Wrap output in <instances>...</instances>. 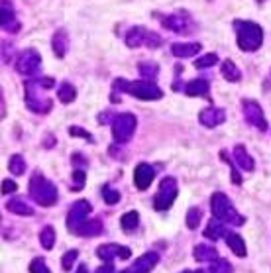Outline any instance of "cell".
Masks as SVG:
<instances>
[{
    "label": "cell",
    "instance_id": "6da1fadb",
    "mask_svg": "<svg viewBox=\"0 0 271 273\" xmlns=\"http://www.w3.org/2000/svg\"><path fill=\"white\" fill-rule=\"evenodd\" d=\"M28 193L32 200L39 204V207H53L57 200H59V191L57 187L53 185L50 179H45L43 175L36 171V173L30 177V183H28Z\"/></svg>",
    "mask_w": 271,
    "mask_h": 273
},
{
    "label": "cell",
    "instance_id": "7a4b0ae2",
    "mask_svg": "<svg viewBox=\"0 0 271 273\" xmlns=\"http://www.w3.org/2000/svg\"><path fill=\"white\" fill-rule=\"evenodd\" d=\"M236 30V43L242 51H256L263 43V30L256 22L248 20H234Z\"/></svg>",
    "mask_w": 271,
    "mask_h": 273
},
{
    "label": "cell",
    "instance_id": "3957f363",
    "mask_svg": "<svg viewBox=\"0 0 271 273\" xmlns=\"http://www.w3.org/2000/svg\"><path fill=\"white\" fill-rule=\"evenodd\" d=\"M114 90L128 93L138 100H159L163 97V90L155 83L142 79V81H126V79H116L114 81Z\"/></svg>",
    "mask_w": 271,
    "mask_h": 273
},
{
    "label": "cell",
    "instance_id": "277c9868",
    "mask_svg": "<svg viewBox=\"0 0 271 273\" xmlns=\"http://www.w3.org/2000/svg\"><path fill=\"white\" fill-rule=\"evenodd\" d=\"M210 212L214 218L222 220L224 224H232V226H244L245 216L236 211L234 202L224 193H214L210 197Z\"/></svg>",
    "mask_w": 271,
    "mask_h": 273
},
{
    "label": "cell",
    "instance_id": "5b68a950",
    "mask_svg": "<svg viewBox=\"0 0 271 273\" xmlns=\"http://www.w3.org/2000/svg\"><path fill=\"white\" fill-rule=\"evenodd\" d=\"M45 88L39 85V79H28L24 83V93H26V106L34 114H50L53 102L50 97L43 95Z\"/></svg>",
    "mask_w": 271,
    "mask_h": 273
},
{
    "label": "cell",
    "instance_id": "8992f818",
    "mask_svg": "<svg viewBox=\"0 0 271 273\" xmlns=\"http://www.w3.org/2000/svg\"><path fill=\"white\" fill-rule=\"evenodd\" d=\"M136 128H138V118L132 114V112H122L118 114L112 122V138H114V144L116 146H124L128 144L130 140L136 134Z\"/></svg>",
    "mask_w": 271,
    "mask_h": 273
},
{
    "label": "cell",
    "instance_id": "52a82bcc",
    "mask_svg": "<svg viewBox=\"0 0 271 273\" xmlns=\"http://www.w3.org/2000/svg\"><path fill=\"white\" fill-rule=\"evenodd\" d=\"M177 193H179L177 179H175V177H163V179L159 181L157 193H155V197H154V209L159 212L171 209V204L177 199Z\"/></svg>",
    "mask_w": 271,
    "mask_h": 273
},
{
    "label": "cell",
    "instance_id": "ba28073f",
    "mask_svg": "<svg viewBox=\"0 0 271 273\" xmlns=\"http://www.w3.org/2000/svg\"><path fill=\"white\" fill-rule=\"evenodd\" d=\"M161 24H163L165 30H171L175 34H191V32H194V28H196L193 18L185 12V10L161 16Z\"/></svg>",
    "mask_w": 271,
    "mask_h": 273
},
{
    "label": "cell",
    "instance_id": "9c48e42d",
    "mask_svg": "<svg viewBox=\"0 0 271 273\" xmlns=\"http://www.w3.org/2000/svg\"><path fill=\"white\" fill-rule=\"evenodd\" d=\"M242 110H244V118L248 124L256 126L259 132H265L267 130V118L263 114V108L258 100L244 99L242 100Z\"/></svg>",
    "mask_w": 271,
    "mask_h": 273
},
{
    "label": "cell",
    "instance_id": "30bf717a",
    "mask_svg": "<svg viewBox=\"0 0 271 273\" xmlns=\"http://www.w3.org/2000/svg\"><path fill=\"white\" fill-rule=\"evenodd\" d=\"M90 211H92V207H90L89 200H85V199H81V200H77L75 204H71V211L67 212V230H69L71 234H75L79 230V226L89 218Z\"/></svg>",
    "mask_w": 271,
    "mask_h": 273
},
{
    "label": "cell",
    "instance_id": "8fae6325",
    "mask_svg": "<svg viewBox=\"0 0 271 273\" xmlns=\"http://www.w3.org/2000/svg\"><path fill=\"white\" fill-rule=\"evenodd\" d=\"M41 67V55L36 50H24L16 59V71L24 77H34Z\"/></svg>",
    "mask_w": 271,
    "mask_h": 273
},
{
    "label": "cell",
    "instance_id": "7c38bea8",
    "mask_svg": "<svg viewBox=\"0 0 271 273\" xmlns=\"http://www.w3.org/2000/svg\"><path fill=\"white\" fill-rule=\"evenodd\" d=\"M96 256H98V260L103 261H114L118 260H130V256H132V249L128 246H120V244H114V242H108V244H101L98 248H96Z\"/></svg>",
    "mask_w": 271,
    "mask_h": 273
},
{
    "label": "cell",
    "instance_id": "4fadbf2b",
    "mask_svg": "<svg viewBox=\"0 0 271 273\" xmlns=\"http://www.w3.org/2000/svg\"><path fill=\"white\" fill-rule=\"evenodd\" d=\"M0 26L8 34H16L20 30V22L16 20V10H14V4L10 0L0 2Z\"/></svg>",
    "mask_w": 271,
    "mask_h": 273
},
{
    "label": "cell",
    "instance_id": "5bb4252c",
    "mask_svg": "<svg viewBox=\"0 0 271 273\" xmlns=\"http://www.w3.org/2000/svg\"><path fill=\"white\" fill-rule=\"evenodd\" d=\"M155 171L150 163H138L134 169V185L138 191H147L150 185L154 183Z\"/></svg>",
    "mask_w": 271,
    "mask_h": 273
},
{
    "label": "cell",
    "instance_id": "9a60e30c",
    "mask_svg": "<svg viewBox=\"0 0 271 273\" xmlns=\"http://www.w3.org/2000/svg\"><path fill=\"white\" fill-rule=\"evenodd\" d=\"M159 263V254L150 249L142 254L138 260L130 265V273H152L155 269V265Z\"/></svg>",
    "mask_w": 271,
    "mask_h": 273
},
{
    "label": "cell",
    "instance_id": "2e32d148",
    "mask_svg": "<svg viewBox=\"0 0 271 273\" xmlns=\"http://www.w3.org/2000/svg\"><path fill=\"white\" fill-rule=\"evenodd\" d=\"M224 120H226V112L222 108H216V106H208V108H203L199 112V122L205 128H216Z\"/></svg>",
    "mask_w": 271,
    "mask_h": 273
},
{
    "label": "cell",
    "instance_id": "e0dca14e",
    "mask_svg": "<svg viewBox=\"0 0 271 273\" xmlns=\"http://www.w3.org/2000/svg\"><path fill=\"white\" fill-rule=\"evenodd\" d=\"M147 36H150V30H147V28H143V26H134V28H130L128 34L124 36V41H126V46H128L130 50H136V48L147 43Z\"/></svg>",
    "mask_w": 271,
    "mask_h": 273
},
{
    "label": "cell",
    "instance_id": "ac0fdd59",
    "mask_svg": "<svg viewBox=\"0 0 271 273\" xmlns=\"http://www.w3.org/2000/svg\"><path fill=\"white\" fill-rule=\"evenodd\" d=\"M232 157L234 162H236V165L242 169V171H254L256 169V162H254V157L248 153V149H245L244 144H238L236 148L232 149Z\"/></svg>",
    "mask_w": 271,
    "mask_h": 273
},
{
    "label": "cell",
    "instance_id": "d6986e66",
    "mask_svg": "<svg viewBox=\"0 0 271 273\" xmlns=\"http://www.w3.org/2000/svg\"><path fill=\"white\" fill-rule=\"evenodd\" d=\"M183 90L187 97H203V99L210 100V85L205 79H193V81L185 83Z\"/></svg>",
    "mask_w": 271,
    "mask_h": 273
},
{
    "label": "cell",
    "instance_id": "ffe728a7",
    "mask_svg": "<svg viewBox=\"0 0 271 273\" xmlns=\"http://www.w3.org/2000/svg\"><path fill=\"white\" fill-rule=\"evenodd\" d=\"M104 232V224L101 218H87L85 222L79 226V230L75 232L81 238H92V236H101Z\"/></svg>",
    "mask_w": 271,
    "mask_h": 273
},
{
    "label": "cell",
    "instance_id": "44dd1931",
    "mask_svg": "<svg viewBox=\"0 0 271 273\" xmlns=\"http://www.w3.org/2000/svg\"><path fill=\"white\" fill-rule=\"evenodd\" d=\"M226 228H224V222L222 220H218V218H210L207 222V226H205V230H203V236L208 238L210 242H218L220 238H226Z\"/></svg>",
    "mask_w": 271,
    "mask_h": 273
},
{
    "label": "cell",
    "instance_id": "7402d4cb",
    "mask_svg": "<svg viewBox=\"0 0 271 273\" xmlns=\"http://www.w3.org/2000/svg\"><path fill=\"white\" fill-rule=\"evenodd\" d=\"M193 258L201 263H210V261L218 260V249L210 244H196L193 248Z\"/></svg>",
    "mask_w": 271,
    "mask_h": 273
},
{
    "label": "cell",
    "instance_id": "603a6c76",
    "mask_svg": "<svg viewBox=\"0 0 271 273\" xmlns=\"http://www.w3.org/2000/svg\"><path fill=\"white\" fill-rule=\"evenodd\" d=\"M224 240H226V246L230 248V252H232L236 258H245V256H248L245 242H244V238L240 236V234H236V232H228Z\"/></svg>",
    "mask_w": 271,
    "mask_h": 273
},
{
    "label": "cell",
    "instance_id": "cb8c5ba5",
    "mask_svg": "<svg viewBox=\"0 0 271 273\" xmlns=\"http://www.w3.org/2000/svg\"><path fill=\"white\" fill-rule=\"evenodd\" d=\"M201 50H203V46L196 43V41H191V43H171V53H173L175 57H179V59L193 57V55H196Z\"/></svg>",
    "mask_w": 271,
    "mask_h": 273
},
{
    "label": "cell",
    "instance_id": "d4e9b609",
    "mask_svg": "<svg viewBox=\"0 0 271 273\" xmlns=\"http://www.w3.org/2000/svg\"><path fill=\"white\" fill-rule=\"evenodd\" d=\"M52 48H53L55 57H65V55H67V50H69V36H67L65 30H57V32L53 34Z\"/></svg>",
    "mask_w": 271,
    "mask_h": 273
},
{
    "label": "cell",
    "instance_id": "484cf974",
    "mask_svg": "<svg viewBox=\"0 0 271 273\" xmlns=\"http://www.w3.org/2000/svg\"><path fill=\"white\" fill-rule=\"evenodd\" d=\"M220 73H222V77H224L228 83H240V79H242V71L238 69V65H236L232 59L222 61V65H220Z\"/></svg>",
    "mask_w": 271,
    "mask_h": 273
},
{
    "label": "cell",
    "instance_id": "4316f807",
    "mask_svg": "<svg viewBox=\"0 0 271 273\" xmlns=\"http://www.w3.org/2000/svg\"><path fill=\"white\" fill-rule=\"evenodd\" d=\"M6 211L12 212V214H18V216H32L34 214V209L28 204L26 200L22 199H12L6 202Z\"/></svg>",
    "mask_w": 271,
    "mask_h": 273
},
{
    "label": "cell",
    "instance_id": "83f0119b",
    "mask_svg": "<svg viewBox=\"0 0 271 273\" xmlns=\"http://www.w3.org/2000/svg\"><path fill=\"white\" fill-rule=\"evenodd\" d=\"M57 97L63 104H71L73 100L77 99V88L73 87V83L69 81H63L59 87H57Z\"/></svg>",
    "mask_w": 271,
    "mask_h": 273
},
{
    "label": "cell",
    "instance_id": "f1b7e54d",
    "mask_svg": "<svg viewBox=\"0 0 271 273\" xmlns=\"http://www.w3.org/2000/svg\"><path fill=\"white\" fill-rule=\"evenodd\" d=\"M120 226H122L124 232H134V230L140 226V214L136 211L124 212V214L120 216Z\"/></svg>",
    "mask_w": 271,
    "mask_h": 273
},
{
    "label": "cell",
    "instance_id": "f546056e",
    "mask_svg": "<svg viewBox=\"0 0 271 273\" xmlns=\"http://www.w3.org/2000/svg\"><path fill=\"white\" fill-rule=\"evenodd\" d=\"M203 222V211H201V207H191L187 214H185V224H187V228L189 230H196L199 226Z\"/></svg>",
    "mask_w": 271,
    "mask_h": 273
},
{
    "label": "cell",
    "instance_id": "4dcf8cb0",
    "mask_svg": "<svg viewBox=\"0 0 271 273\" xmlns=\"http://www.w3.org/2000/svg\"><path fill=\"white\" fill-rule=\"evenodd\" d=\"M39 244H41V248L43 249H53L55 246V230H53V226H43L41 228V232H39Z\"/></svg>",
    "mask_w": 271,
    "mask_h": 273
},
{
    "label": "cell",
    "instance_id": "1f68e13d",
    "mask_svg": "<svg viewBox=\"0 0 271 273\" xmlns=\"http://www.w3.org/2000/svg\"><path fill=\"white\" fill-rule=\"evenodd\" d=\"M26 160H24V155L22 153H14L12 157H10V163H8V169H10V173L12 175H24L26 173Z\"/></svg>",
    "mask_w": 271,
    "mask_h": 273
},
{
    "label": "cell",
    "instance_id": "d6a6232c",
    "mask_svg": "<svg viewBox=\"0 0 271 273\" xmlns=\"http://www.w3.org/2000/svg\"><path fill=\"white\" fill-rule=\"evenodd\" d=\"M208 273H234V267L228 260L218 258V260L210 261V265H208Z\"/></svg>",
    "mask_w": 271,
    "mask_h": 273
},
{
    "label": "cell",
    "instance_id": "836d02e7",
    "mask_svg": "<svg viewBox=\"0 0 271 273\" xmlns=\"http://www.w3.org/2000/svg\"><path fill=\"white\" fill-rule=\"evenodd\" d=\"M138 73H140V77L142 79H147V81H152V79H155L157 75H159V67L155 65V63H140L138 65Z\"/></svg>",
    "mask_w": 271,
    "mask_h": 273
},
{
    "label": "cell",
    "instance_id": "e575fe53",
    "mask_svg": "<svg viewBox=\"0 0 271 273\" xmlns=\"http://www.w3.org/2000/svg\"><path fill=\"white\" fill-rule=\"evenodd\" d=\"M220 157H222V162L230 165V179H232L234 185H242V175H240L238 167H236L234 162L230 160V155H228V151H226V149H222V151H220Z\"/></svg>",
    "mask_w": 271,
    "mask_h": 273
},
{
    "label": "cell",
    "instance_id": "d590c367",
    "mask_svg": "<svg viewBox=\"0 0 271 273\" xmlns=\"http://www.w3.org/2000/svg\"><path fill=\"white\" fill-rule=\"evenodd\" d=\"M79 260V249H67L63 254V258H61V269L63 271H71L73 269V265L77 263Z\"/></svg>",
    "mask_w": 271,
    "mask_h": 273
},
{
    "label": "cell",
    "instance_id": "8d00e7d4",
    "mask_svg": "<svg viewBox=\"0 0 271 273\" xmlns=\"http://www.w3.org/2000/svg\"><path fill=\"white\" fill-rule=\"evenodd\" d=\"M212 65H218V55H216V53H205L203 57H199V59L194 61V67H196V69H208V67H212Z\"/></svg>",
    "mask_w": 271,
    "mask_h": 273
},
{
    "label": "cell",
    "instance_id": "74e56055",
    "mask_svg": "<svg viewBox=\"0 0 271 273\" xmlns=\"http://www.w3.org/2000/svg\"><path fill=\"white\" fill-rule=\"evenodd\" d=\"M28 271L30 273H52V269H50L47 261L43 260V258H34V260L30 261V265H28Z\"/></svg>",
    "mask_w": 271,
    "mask_h": 273
},
{
    "label": "cell",
    "instance_id": "f35d334b",
    "mask_svg": "<svg viewBox=\"0 0 271 273\" xmlns=\"http://www.w3.org/2000/svg\"><path fill=\"white\" fill-rule=\"evenodd\" d=\"M103 199L106 204H118L120 202V191L112 189V187L104 185L103 187Z\"/></svg>",
    "mask_w": 271,
    "mask_h": 273
},
{
    "label": "cell",
    "instance_id": "ab89813d",
    "mask_svg": "<svg viewBox=\"0 0 271 273\" xmlns=\"http://www.w3.org/2000/svg\"><path fill=\"white\" fill-rule=\"evenodd\" d=\"M85 181H87L85 169H75L73 171V191H81L85 187Z\"/></svg>",
    "mask_w": 271,
    "mask_h": 273
},
{
    "label": "cell",
    "instance_id": "60d3db41",
    "mask_svg": "<svg viewBox=\"0 0 271 273\" xmlns=\"http://www.w3.org/2000/svg\"><path fill=\"white\" fill-rule=\"evenodd\" d=\"M69 136H73V138H85L87 142H92V136H90L87 130H83L81 126H71V128H69Z\"/></svg>",
    "mask_w": 271,
    "mask_h": 273
},
{
    "label": "cell",
    "instance_id": "b9f144b4",
    "mask_svg": "<svg viewBox=\"0 0 271 273\" xmlns=\"http://www.w3.org/2000/svg\"><path fill=\"white\" fill-rule=\"evenodd\" d=\"M18 191V183L14 179H2V195H12Z\"/></svg>",
    "mask_w": 271,
    "mask_h": 273
},
{
    "label": "cell",
    "instance_id": "7bdbcfd3",
    "mask_svg": "<svg viewBox=\"0 0 271 273\" xmlns=\"http://www.w3.org/2000/svg\"><path fill=\"white\" fill-rule=\"evenodd\" d=\"M71 162H73V165H75V169L87 167V160H85L83 153H73V155H71Z\"/></svg>",
    "mask_w": 271,
    "mask_h": 273
},
{
    "label": "cell",
    "instance_id": "ee69618b",
    "mask_svg": "<svg viewBox=\"0 0 271 273\" xmlns=\"http://www.w3.org/2000/svg\"><path fill=\"white\" fill-rule=\"evenodd\" d=\"M94 273H116V267H114L112 261H104L103 265H101Z\"/></svg>",
    "mask_w": 271,
    "mask_h": 273
},
{
    "label": "cell",
    "instance_id": "f6af8a7d",
    "mask_svg": "<svg viewBox=\"0 0 271 273\" xmlns=\"http://www.w3.org/2000/svg\"><path fill=\"white\" fill-rule=\"evenodd\" d=\"M75 273H89V267H87L85 263H81V265H79V267H77V271H75Z\"/></svg>",
    "mask_w": 271,
    "mask_h": 273
},
{
    "label": "cell",
    "instance_id": "bcb514c9",
    "mask_svg": "<svg viewBox=\"0 0 271 273\" xmlns=\"http://www.w3.org/2000/svg\"><path fill=\"white\" fill-rule=\"evenodd\" d=\"M181 273H205L203 269H185V271H181Z\"/></svg>",
    "mask_w": 271,
    "mask_h": 273
},
{
    "label": "cell",
    "instance_id": "7dc6e473",
    "mask_svg": "<svg viewBox=\"0 0 271 273\" xmlns=\"http://www.w3.org/2000/svg\"><path fill=\"white\" fill-rule=\"evenodd\" d=\"M120 273H130V269H124V271H120Z\"/></svg>",
    "mask_w": 271,
    "mask_h": 273
}]
</instances>
